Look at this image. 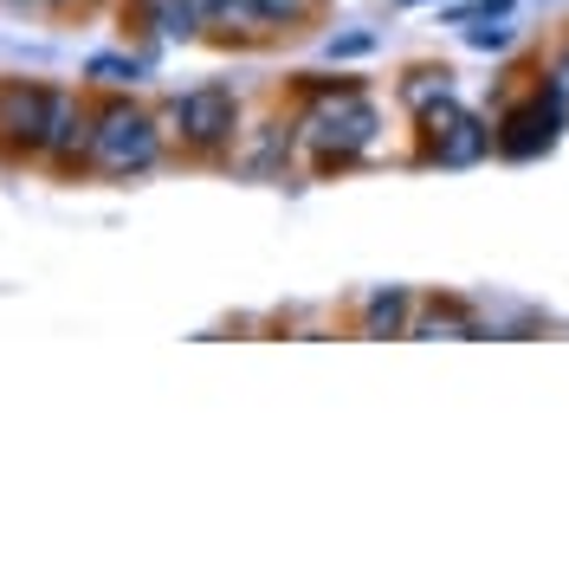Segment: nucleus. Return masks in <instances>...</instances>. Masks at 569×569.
I'll return each instance as SVG.
<instances>
[{
	"label": "nucleus",
	"mask_w": 569,
	"mask_h": 569,
	"mask_svg": "<svg viewBox=\"0 0 569 569\" xmlns=\"http://www.w3.org/2000/svg\"><path fill=\"white\" fill-rule=\"evenodd\" d=\"M156 162H162V123L149 110L130 104V98L98 110V137H91V169L98 176L130 181V176H149Z\"/></svg>",
	"instance_id": "nucleus-1"
},
{
	"label": "nucleus",
	"mask_w": 569,
	"mask_h": 569,
	"mask_svg": "<svg viewBox=\"0 0 569 569\" xmlns=\"http://www.w3.org/2000/svg\"><path fill=\"white\" fill-rule=\"evenodd\" d=\"M376 130H382V117H376V104L356 91V84H337L330 98H323L305 123H298V137L318 149L323 169H343V162H356L369 142H376Z\"/></svg>",
	"instance_id": "nucleus-2"
},
{
	"label": "nucleus",
	"mask_w": 569,
	"mask_h": 569,
	"mask_svg": "<svg viewBox=\"0 0 569 569\" xmlns=\"http://www.w3.org/2000/svg\"><path fill=\"white\" fill-rule=\"evenodd\" d=\"M169 123H176V137L188 156H220V149H233L240 137V98L227 91V84H201V91H181L176 104H169Z\"/></svg>",
	"instance_id": "nucleus-3"
},
{
	"label": "nucleus",
	"mask_w": 569,
	"mask_h": 569,
	"mask_svg": "<svg viewBox=\"0 0 569 569\" xmlns=\"http://www.w3.org/2000/svg\"><path fill=\"white\" fill-rule=\"evenodd\" d=\"M563 110H569V98L557 91V84H537L531 98H518V104L492 123V149L498 156H511V162L543 156V149L557 142V130H563Z\"/></svg>",
	"instance_id": "nucleus-4"
},
{
	"label": "nucleus",
	"mask_w": 569,
	"mask_h": 569,
	"mask_svg": "<svg viewBox=\"0 0 569 569\" xmlns=\"http://www.w3.org/2000/svg\"><path fill=\"white\" fill-rule=\"evenodd\" d=\"M91 137H98V117L78 104V98L52 91L46 137H39V162H46L52 176H71V169H84V162H91Z\"/></svg>",
	"instance_id": "nucleus-5"
},
{
	"label": "nucleus",
	"mask_w": 569,
	"mask_h": 569,
	"mask_svg": "<svg viewBox=\"0 0 569 569\" xmlns=\"http://www.w3.org/2000/svg\"><path fill=\"white\" fill-rule=\"evenodd\" d=\"M46 110H52V91L46 84H0V162H27L39 156V137H46Z\"/></svg>",
	"instance_id": "nucleus-6"
},
{
	"label": "nucleus",
	"mask_w": 569,
	"mask_h": 569,
	"mask_svg": "<svg viewBox=\"0 0 569 569\" xmlns=\"http://www.w3.org/2000/svg\"><path fill=\"white\" fill-rule=\"evenodd\" d=\"M486 149H492V123L466 110L460 123H447L440 137H427V149H421V156L433 162V169H472V162H479Z\"/></svg>",
	"instance_id": "nucleus-7"
},
{
	"label": "nucleus",
	"mask_w": 569,
	"mask_h": 569,
	"mask_svg": "<svg viewBox=\"0 0 569 569\" xmlns=\"http://www.w3.org/2000/svg\"><path fill=\"white\" fill-rule=\"evenodd\" d=\"M284 156H291V123H259L252 142L233 156V169L252 176V181H266V176H279V169H284Z\"/></svg>",
	"instance_id": "nucleus-8"
},
{
	"label": "nucleus",
	"mask_w": 569,
	"mask_h": 569,
	"mask_svg": "<svg viewBox=\"0 0 569 569\" xmlns=\"http://www.w3.org/2000/svg\"><path fill=\"white\" fill-rule=\"evenodd\" d=\"M208 27H220V33H272L279 27V13H272V0H208Z\"/></svg>",
	"instance_id": "nucleus-9"
},
{
	"label": "nucleus",
	"mask_w": 569,
	"mask_h": 569,
	"mask_svg": "<svg viewBox=\"0 0 569 569\" xmlns=\"http://www.w3.org/2000/svg\"><path fill=\"white\" fill-rule=\"evenodd\" d=\"M408 323H415V298L389 284V291H376L369 305H362V337H408Z\"/></svg>",
	"instance_id": "nucleus-10"
},
{
	"label": "nucleus",
	"mask_w": 569,
	"mask_h": 569,
	"mask_svg": "<svg viewBox=\"0 0 569 569\" xmlns=\"http://www.w3.org/2000/svg\"><path fill=\"white\" fill-rule=\"evenodd\" d=\"M408 337H479V323H472V311L460 298H440V305H427L421 318L408 323Z\"/></svg>",
	"instance_id": "nucleus-11"
},
{
	"label": "nucleus",
	"mask_w": 569,
	"mask_h": 569,
	"mask_svg": "<svg viewBox=\"0 0 569 569\" xmlns=\"http://www.w3.org/2000/svg\"><path fill=\"white\" fill-rule=\"evenodd\" d=\"M447 91H453V71H447V66H421V71H408V84H401V104L421 117V110L440 104Z\"/></svg>",
	"instance_id": "nucleus-12"
},
{
	"label": "nucleus",
	"mask_w": 569,
	"mask_h": 569,
	"mask_svg": "<svg viewBox=\"0 0 569 569\" xmlns=\"http://www.w3.org/2000/svg\"><path fill=\"white\" fill-rule=\"evenodd\" d=\"M156 33H162V39H188V33H194V0H169V7H162V20H156Z\"/></svg>",
	"instance_id": "nucleus-13"
},
{
	"label": "nucleus",
	"mask_w": 569,
	"mask_h": 569,
	"mask_svg": "<svg viewBox=\"0 0 569 569\" xmlns=\"http://www.w3.org/2000/svg\"><path fill=\"white\" fill-rule=\"evenodd\" d=\"M137 59H91V78H98V84H130V78H137Z\"/></svg>",
	"instance_id": "nucleus-14"
},
{
	"label": "nucleus",
	"mask_w": 569,
	"mask_h": 569,
	"mask_svg": "<svg viewBox=\"0 0 569 569\" xmlns=\"http://www.w3.org/2000/svg\"><path fill=\"white\" fill-rule=\"evenodd\" d=\"M376 39L369 33H343V39H330V59H356V52H369Z\"/></svg>",
	"instance_id": "nucleus-15"
},
{
	"label": "nucleus",
	"mask_w": 569,
	"mask_h": 569,
	"mask_svg": "<svg viewBox=\"0 0 569 569\" xmlns=\"http://www.w3.org/2000/svg\"><path fill=\"white\" fill-rule=\"evenodd\" d=\"M323 0H272V13H279L284 27H291V20H305V13H318Z\"/></svg>",
	"instance_id": "nucleus-16"
},
{
	"label": "nucleus",
	"mask_w": 569,
	"mask_h": 569,
	"mask_svg": "<svg viewBox=\"0 0 569 569\" xmlns=\"http://www.w3.org/2000/svg\"><path fill=\"white\" fill-rule=\"evenodd\" d=\"M466 39H472V46H479V52H492V46H505V27H466Z\"/></svg>",
	"instance_id": "nucleus-17"
},
{
	"label": "nucleus",
	"mask_w": 569,
	"mask_h": 569,
	"mask_svg": "<svg viewBox=\"0 0 569 569\" xmlns=\"http://www.w3.org/2000/svg\"><path fill=\"white\" fill-rule=\"evenodd\" d=\"M550 84H557V91H563V98H569V46H563V52H557V66H550Z\"/></svg>",
	"instance_id": "nucleus-18"
},
{
	"label": "nucleus",
	"mask_w": 569,
	"mask_h": 569,
	"mask_svg": "<svg viewBox=\"0 0 569 569\" xmlns=\"http://www.w3.org/2000/svg\"><path fill=\"white\" fill-rule=\"evenodd\" d=\"M130 7H137L142 20H149V27H156V20H162V7H169V0H130Z\"/></svg>",
	"instance_id": "nucleus-19"
},
{
	"label": "nucleus",
	"mask_w": 569,
	"mask_h": 569,
	"mask_svg": "<svg viewBox=\"0 0 569 569\" xmlns=\"http://www.w3.org/2000/svg\"><path fill=\"white\" fill-rule=\"evenodd\" d=\"M46 7H52V13H66V7H84V0H46Z\"/></svg>",
	"instance_id": "nucleus-20"
}]
</instances>
